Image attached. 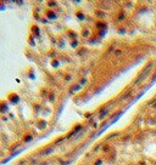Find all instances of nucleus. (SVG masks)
I'll list each match as a JSON object with an SVG mask.
<instances>
[{
	"label": "nucleus",
	"instance_id": "f257e3e1",
	"mask_svg": "<svg viewBox=\"0 0 156 165\" xmlns=\"http://www.w3.org/2000/svg\"><path fill=\"white\" fill-rule=\"evenodd\" d=\"M151 68H152V64L150 63V64H149V66H148V67L144 69V73H143V75H140V76H139L137 80H135V85H138L140 81H143V80H144V79H145V78L149 75V72H150V69H151Z\"/></svg>",
	"mask_w": 156,
	"mask_h": 165
}]
</instances>
